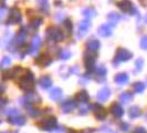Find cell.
<instances>
[{"label":"cell","mask_w":147,"mask_h":133,"mask_svg":"<svg viewBox=\"0 0 147 133\" xmlns=\"http://www.w3.org/2000/svg\"><path fill=\"white\" fill-rule=\"evenodd\" d=\"M5 104H6V100H5V99H1V98H0V108H2V107H3Z\"/></svg>","instance_id":"obj_42"},{"label":"cell","mask_w":147,"mask_h":133,"mask_svg":"<svg viewBox=\"0 0 147 133\" xmlns=\"http://www.w3.org/2000/svg\"><path fill=\"white\" fill-rule=\"evenodd\" d=\"M33 87H34V75L30 70H27L20 81V88L26 92H30Z\"/></svg>","instance_id":"obj_1"},{"label":"cell","mask_w":147,"mask_h":133,"mask_svg":"<svg viewBox=\"0 0 147 133\" xmlns=\"http://www.w3.org/2000/svg\"><path fill=\"white\" fill-rule=\"evenodd\" d=\"M41 24H42V18H40V17H34L30 22V27L32 29H38Z\"/></svg>","instance_id":"obj_27"},{"label":"cell","mask_w":147,"mask_h":133,"mask_svg":"<svg viewBox=\"0 0 147 133\" xmlns=\"http://www.w3.org/2000/svg\"><path fill=\"white\" fill-rule=\"evenodd\" d=\"M95 60H96V56L94 54V52L88 51L84 56V63L88 69H92L94 64H95Z\"/></svg>","instance_id":"obj_9"},{"label":"cell","mask_w":147,"mask_h":133,"mask_svg":"<svg viewBox=\"0 0 147 133\" xmlns=\"http://www.w3.org/2000/svg\"><path fill=\"white\" fill-rule=\"evenodd\" d=\"M85 47H86V49H88V51H91V52H96L98 51V49H100V47H101V43H100V41L97 40V39H90L86 44H85Z\"/></svg>","instance_id":"obj_10"},{"label":"cell","mask_w":147,"mask_h":133,"mask_svg":"<svg viewBox=\"0 0 147 133\" xmlns=\"http://www.w3.org/2000/svg\"><path fill=\"white\" fill-rule=\"evenodd\" d=\"M40 47H41V38L39 37L38 35H36L34 37L32 38V40H31L29 53L30 54H36V53L39 51Z\"/></svg>","instance_id":"obj_7"},{"label":"cell","mask_w":147,"mask_h":133,"mask_svg":"<svg viewBox=\"0 0 147 133\" xmlns=\"http://www.w3.org/2000/svg\"><path fill=\"white\" fill-rule=\"evenodd\" d=\"M47 37L54 42H58V41H62L64 36H63V32L57 27H50L47 30Z\"/></svg>","instance_id":"obj_4"},{"label":"cell","mask_w":147,"mask_h":133,"mask_svg":"<svg viewBox=\"0 0 147 133\" xmlns=\"http://www.w3.org/2000/svg\"><path fill=\"white\" fill-rule=\"evenodd\" d=\"M115 82L118 86H124L128 82V77L126 73H118L115 77Z\"/></svg>","instance_id":"obj_20"},{"label":"cell","mask_w":147,"mask_h":133,"mask_svg":"<svg viewBox=\"0 0 147 133\" xmlns=\"http://www.w3.org/2000/svg\"><path fill=\"white\" fill-rule=\"evenodd\" d=\"M6 14H7V9L5 7H0V22L6 18Z\"/></svg>","instance_id":"obj_36"},{"label":"cell","mask_w":147,"mask_h":133,"mask_svg":"<svg viewBox=\"0 0 147 133\" xmlns=\"http://www.w3.org/2000/svg\"><path fill=\"white\" fill-rule=\"evenodd\" d=\"M59 56L62 60H66L71 57V52L69 51V50H66V49H63V50H61V51H60Z\"/></svg>","instance_id":"obj_33"},{"label":"cell","mask_w":147,"mask_h":133,"mask_svg":"<svg viewBox=\"0 0 147 133\" xmlns=\"http://www.w3.org/2000/svg\"><path fill=\"white\" fill-rule=\"evenodd\" d=\"M26 38H27V31L24 29H21L19 31V33L16 36V43L17 44H23L26 42Z\"/></svg>","instance_id":"obj_19"},{"label":"cell","mask_w":147,"mask_h":133,"mask_svg":"<svg viewBox=\"0 0 147 133\" xmlns=\"http://www.w3.org/2000/svg\"><path fill=\"white\" fill-rule=\"evenodd\" d=\"M9 120H10V123L15 124V126H23L26 123V119L21 117L20 114H18L16 117H12V118H9Z\"/></svg>","instance_id":"obj_21"},{"label":"cell","mask_w":147,"mask_h":133,"mask_svg":"<svg viewBox=\"0 0 147 133\" xmlns=\"http://www.w3.org/2000/svg\"><path fill=\"white\" fill-rule=\"evenodd\" d=\"M22 19L21 11L18 9V8H12L11 11H10V15H9V19L8 22L9 23H19Z\"/></svg>","instance_id":"obj_6"},{"label":"cell","mask_w":147,"mask_h":133,"mask_svg":"<svg viewBox=\"0 0 147 133\" xmlns=\"http://www.w3.org/2000/svg\"><path fill=\"white\" fill-rule=\"evenodd\" d=\"M133 57V53L128 51L125 48H118L116 53H115V58H114V62L115 63H119V62H125L131 60Z\"/></svg>","instance_id":"obj_2"},{"label":"cell","mask_w":147,"mask_h":133,"mask_svg":"<svg viewBox=\"0 0 147 133\" xmlns=\"http://www.w3.org/2000/svg\"><path fill=\"white\" fill-rule=\"evenodd\" d=\"M133 133H147L146 130L144 129V128H142V126H140V128H136L135 130H134V132Z\"/></svg>","instance_id":"obj_40"},{"label":"cell","mask_w":147,"mask_h":133,"mask_svg":"<svg viewBox=\"0 0 147 133\" xmlns=\"http://www.w3.org/2000/svg\"><path fill=\"white\" fill-rule=\"evenodd\" d=\"M88 99H90V96H88L86 91H80V92L75 96V101H76L78 103H81V104L88 103Z\"/></svg>","instance_id":"obj_17"},{"label":"cell","mask_w":147,"mask_h":133,"mask_svg":"<svg viewBox=\"0 0 147 133\" xmlns=\"http://www.w3.org/2000/svg\"><path fill=\"white\" fill-rule=\"evenodd\" d=\"M107 19H109L110 23L116 24L119 21V19H121V16L118 15V14H115V12H111L110 15L107 16Z\"/></svg>","instance_id":"obj_30"},{"label":"cell","mask_w":147,"mask_h":133,"mask_svg":"<svg viewBox=\"0 0 147 133\" xmlns=\"http://www.w3.org/2000/svg\"><path fill=\"white\" fill-rule=\"evenodd\" d=\"M61 96H62V90L60 88H54L51 90V92H50V98H51L52 100H59L61 99Z\"/></svg>","instance_id":"obj_26"},{"label":"cell","mask_w":147,"mask_h":133,"mask_svg":"<svg viewBox=\"0 0 147 133\" xmlns=\"http://www.w3.org/2000/svg\"><path fill=\"white\" fill-rule=\"evenodd\" d=\"M1 91H2V87H0V92H1Z\"/></svg>","instance_id":"obj_46"},{"label":"cell","mask_w":147,"mask_h":133,"mask_svg":"<svg viewBox=\"0 0 147 133\" xmlns=\"http://www.w3.org/2000/svg\"><path fill=\"white\" fill-rule=\"evenodd\" d=\"M24 104H32V103H39L41 101V98L36 94V93H29L27 96H24L23 99Z\"/></svg>","instance_id":"obj_15"},{"label":"cell","mask_w":147,"mask_h":133,"mask_svg":"<svg viewBox=\"0 0 147 133\" xmlns=\"http://www.w3.org/2000/svg\"><path fill=\"white\" fill-rule=\"evenodd\" d=\"M140 47H142V49L147 50V36L142 38V40H140Z\"/></svg>","instance_id":"obj_37"},{"label":"cell","mask_w":147,"mask_h":133,"mask_svg":"<svg viewBox=\"0 0 147 133\" xmlns=\"http://www.w3.org/2000/svg\"><path fill=\"white\" fill-rule=\"evenodd\" d=\"M122 126H123V130H124V131H127V130L129 129V126H128V124H126V123H123Z\"/></svg>","instance_id":"obj_43"},{"label":"cell","mask_w":147,"mask_h":133,"mask_svg":"<svg viewBox=\"0 0 147 133\" xmlns=\"http://www.w3.org/2000/svg\"><path fill=\"white\" fill-rule=\"evenodd\" d=\"M111 96V90L109 88H103L101 89L97 93V100L101 102H105L109 100V98Z\"/></svg>","instance_id":"obj_12"},{"label":"cell","mask_w":147,"mask_h":133,"mask_svg":"<svg viewBox=\"0 0 147 133\" xmlns=\"http://www.w3.org/2000/svg\"><path fill=\"white\" fill-rule=\"evenodd\" d=\"M62 110L64 112H71L72 110H74L75 108V102H73L72 100H67V101H64L62 105H61Z\"/></svg>","instance_id":"obj_22"},{"label":"cell","mask_w":147,"mask_h":133,"mask_svg":"<svg viewBox=\"0 0 147 133\" xmlns=\"http://www.w3.org/2000/svg\"><path fill=\"white\" fill-rule=\"evenodd\" d=\"M117 7L121 9V11H123L125 14L135 15V12L137 11L131 0H122V1H119L117 3Z\"/></svg>","instance_id":"obj_5"},{"label":"cell","mask_w":147,"mask_h":133,"mask_svg":"<svg viewBox=\"0 0 147 133\" xmlns=\"http://www.w3.org/2000/svg\"><path fill=\"white\" fill-rule=\"evenodd\" d=\"M40 113H41V111L40 110H30L29 111V114L31 115V117H33V118L37 117V115H39Z\"/></svg>","instance_id":"obj_39"},{"label":"cell","mask_w":147,"mask_h":133,"mask_svg":"<svg viewBox=\"0 0 147 133\" xmlns=\"http://www.w3.org/2000/svg\"><path fill=\"white\" fill-rule=\"evenodd\" d=\"M143 64H144V60L143 59H138L136 61V70L140 71L142 68H143Z\"/></svg>","instance_id":"obj_38"},{"label":"cell","mask_w":147,"mask_h":133,"mask_svg":"<svg viewBox=\"0 0 147 133\" xmlns=\"http://www.w3.org/2000/svg\"><path fill=\"white\" fill-rule=\"evenodd\" d=\"M145 21H146V23H147V15H146V17H145Z\"/></svg>","instance_id":"obj_45"},{"label":"cell","mask_w":147,"mask_h":133,"mask_svg":"<svg viewBox=\"0 0 147 133\" xmlns=\"http://www.w3.org/2000/svg\"><path fill=\"white\" fill-rule=\"evenodd\" d=\"M111 110V113H112V115H114L115 118H121L123 114H124V110H123V108H122V105L119 103H113L111 105L110 108Z\"/></svg>","instance_id":"obj_11"},{"label":"cell","mask_w":147,"mask_h":133,"mask_svg":"<svg viewBox=\"0 0 147 133\" xmlns=\"http://www.w3.org/2000/svg\"><path fill=\"white\" fill-rule=\"evenodd\" d=\"M90 26H91V22L88 20H83L80 23V27H79V31H78V36L79 37H83L90 29Z\"/></svg>","instance_id":"obj_14"},{"label":"cell","mask_w":147,"mask_h":133,"mask_svg":"<svg viewBox=\"0 0 147 133\" xmlns=\"http://www.w3.org/2000/svg\"><path fill=\"white\" fill-rule=\"evenodd\" d=\"M7 114L9 118H12V117H16V115H18V114H20V113H19V111L17 110V109H10V110L7 112Z\"/></svg>","instance_id":"obj_34"},{"label":"cell","mask_w":147,"mask_h":133,"mask_svg":"<svg viewBox=\"0 0 147 133\" xmlns=\"http://www.w3.org/2000/svg\"><path fill=\"white\" fill-rule=\"evenodd\" d=\"M10 64H11V59L9 57H3L0 61V69L1 70H6Z\"/></svg>","instance_id":"obj_29"},{"label":"cell","mask_w":147,"mask_h":133,"mask_svg":"<svg viewBox=\"0 0 147 133\" xmlns=\"http://www.w3.org/2000/svg\"><path fill=\"white\" fill-rule=\"evenodd\" d=\"M57 124H58V123H57L55 118H45L38 122V126H39L41 130H44V131L54 130V129L57 128Z\"/></svg>","instance_id":"obj_3"},{"label":"cell","mask_w":147,"mask_h":133,"mask_svg":"<svg viewBox=\"0 0 147 133\" xmlns=\"http://www.w3.org/2000/svg\"><path fill=\"white\" fill-rule=\"evenodd\" d=\"M134 91L136 92V93H142L144 90H145V84L143 83V82H136L135 84H134Z\"/></svg>","instance_id":"obj_31"},{"label":"cell","mask_w":147,"mask_h":133,"mask_svg":"<svg viewBox=\"0 0 147 133\" xmlns=\"http://www.w3.org/2000/svg\"><path fill=\"white\" fill-rule=\"evenodd\" d=\"M83 15L85 16L86 18H88V19H91V18H93L95 16V10L93 8H86V9L83 10Z\"/></svg>","instance_id":"obj_32"},{"label":"cell","mask_w":147,"mask_h":133,"mask_svg":"<svg viewBox=\"0 0 147 133\" xmlns=\"http://www.w3.org/2000/svg\"><path fill=\"white\" fill-rule=\"evenodd\" d=\"M106 68L104 66H100L95 70V78L98 80V78H101V80H104L105 77H106Z\"/></svg>","instance_id":"obj_24"},{"label":"cell","mask_w":147,"mask_h":133,"mask_svg":"<svg viewBox=\"0 0 147 133\" xmlns=\"http://www.w3.org/2000/svg\"><path fill=\"white\" fill-rule=\"evenodd\" d=\"M52 59L51 57L47 56V54H42L41 57H39L37 60H36V63L39 64L40 66H48L49 64H51Z\"/></svg>","instance_id":"obj_16"},{"label":"cell","mask_w":147,"mask_h":133,"mask_svg":"<svg viewBox=\"0 0 147 133\" xmlns=\"http://www.w3.org/2000/svg\"><path fill=\"white\" fill-rule=\"evenodd\" d=\"M65 28L69 31V33H72V30H73V23L71 20H66L65 21Z\"/></svg>","instance_id":"obj_35"},{"label":"cell","mask_w":147,"mask_h":133,"mask_svg":"<svg viewBox=\"0 0 147 133\" xmlns=\"http://www.w3.org/2000/svg\"><path fill=\"white\" fill-rule=\"evenodd\" d=\"M98 33L102 37H109L112 35V27L110 23H104L102 26H100L98 28Z\"/></svg>","instance_id":"obj_13"},{"label":"cell","mask_w":147,"mask_h":133,"mask_svg":"<svg viewBox=\"0 0 147 133\" xmlns=\"http://www.w3.org/2000/svg\"><path fill=\"white\" fill-rule=\"evenodd\" d=\"M39 83H40V87H41V88L49 89L52 86V80L49 75H43V77L40 78Z\"/></svg>","instance_id":"obj_18"},{"label":"cell","mask_w":147,"mask_h":133,"mask_svg":"<svg viewBox=\"0 0 147 133\" xmlns=\"http://www.w3.org/2000/svg\"><path fill=\"white\" fill-rule=\"evenodd\" d=\"M39 8L41 11H43L44 14H47L49 11V1L48 0H38Z\"/></svg>","instance_id":"obj_28"},{"label":"cell","mask_w":147,"mask_h":133,"mask_svg":"<svg viewBox=\"0 0 147 133\" xmlns=\"http://www.w3.org/2000/svg\"><path fill=\"white\" fill-rule=\"evenodd\" d=\"M92 108H93V113L97 120H103L106 118V111L101 104L95 103Z\"/></svg>","instance_id":"obj_8"},{"label":"cell","mask_w":147,"mask_h":133,"mask_svg":"<svg viewBox=\"0 0 147 133\" xmlns=\"http://www.w3.org/2000/svg\"><path fill=\"white\" fill-rule=\"evenodd\" d=\"M3 1H5V0H0V5H1V3L3 2Z\"/></svg>","instance_id":"obj_44"},{"label":"cell","mask_w":147,"mask_h":133,"mask_svg":"<svg viewBox=\"0 0 147 133\" xmlns=\"http://www.w3.org/2000/svg\"><path fill=\"white\" fill-rule=\"evenodd\" d=\"M102 132H104V133H116V132H114V131H112V130H110V129H107V128H104V130H102Z\"/></svg>","instance_id":"obj_41"},{"label":"cell","mask_w":147,"mask_h":133,"mask_svg":"<svg viewBox=\"0 0 147 133\" xmlns=\"http://www.w3.org/2000/svg\"><path fill=\"white\" fill-rule=\"evenodd\" d=\"M140 114H142V111L138 107H136V105H133L129 108V110H128V115H129V118L132 119H135V118H138Z\"/></svg>","instance_id":"obj_23"},{"label":"cell","mask_w":147,"mask_h":133,"mask_svg":"<svg viewBox=\"0 0 147 133\" xmlns=\"http://www.w3.org/2000/svg\"><path fill=\"white\" fill-rule=\"evenodd\" d=\"M133 100V94L131 92H123L121 96H119V102L122 103H128Z\"/></svg>","instance_id":"obj_25"}]
</instances>
